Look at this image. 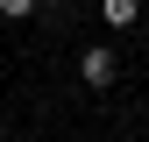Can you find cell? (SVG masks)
Masks as SVG:
<instances>
[{
    "mask_svg": "<svg viewBox=\"0 0 149 142\" xmlns=\"http://www.w3.org/2000/svg\"><path fill=\"white\" fill-rule=\"evenodd\" d=\"M114 71H121V57H114V43H92L85 57H78V78L92 85V93H107V85H114Z\"/></svg>",
    "mask_w": 149,
    "mask_h": 142,
    "instance_id": "obj_1",
    "label": "cell"
},
{
    "mask_svg": "<svg viewBox=\"0 0 149 142\" xmlns=\"http://www.w3.org/2000/svg\"><path fill=\"white\" fill-rule=\"evenodd\" d=\"M100 22L107 29H135L142 22V0H100Z\"/></svg>",
    "mask_w": 149,
    "mask_h": 142,
    "instance_id": "obj_2",
    "label": "cell"
},
{
    "mask_svg": "<svg viewBox=\"0 0 149 142\" xmlns=\"http://www.w3.org/2000/svg\"><path fill=\"white\" fill-rule=\"evenodd\" d=\"M0 14H7V22H29V14H36V0H0Z\"/></svg>",
    "mask_w": 149,
    "mask_h": 142,
    "instance_id": "obj_3",
    "label": "cell"
}]
</instances>
